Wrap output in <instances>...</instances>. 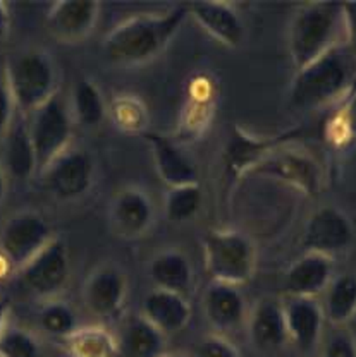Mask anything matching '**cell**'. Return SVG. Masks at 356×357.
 Wrapping results in <instances>:
<instances>
[{
	"mask_svg": "<svg viewBox=\"0 0 356 357\" xmlns=\"http://www.w3.org/2000/svg\"><path fill=\"white\" fill-rule=\"evenodd\" d=\"M172 357H177V356H172Z\"/></svg>",
	"mask_w": 356,
	"mask_h": 357,
	"instance_id": "obj_41",
	"label": "cell"
},
{
	"mask_svg": "<svg viewBox=\"0 0 356 357\" xmlns=\"http://www.w3.org/2000/svg\"><path fill=\"white\" fill-rule=\"evenodd\" d=\"M288 340L299 351L309 352L318 344L325 316L318 301L306 297H288L283 303Z\"/></svg>",
	"mask_w": 356,
	"mask_h": 357,
	"instance_id": "obj_18",
	"label": "cell"
},
{
	"mask_svg": "<svg viewBox=\"0 0 356 357\" xmlns=\"http://www.w3.org/2000/svg\"><path fill=\"white\" fill-rule=\"evenodd\" d=\"M6 191H7V178H6V172H3L2 165H0V204H2L3 198H6Z\"/></svg>",
	"mask_w": 356,
	"mask_h": 357,
	"instance_id": "obj_40",
	"label": "cell"
},
{
	"mask_svg": "<svg viewBox=\"0 0 356 357\" xmlns=\"http://www.w3.org/2000/svg\"><path fill=\"white\" fill-rule=\"evenodd\" d=\"M0 357H42L36 338L20 326L7 325L0 338Z\"/></svg>",
	"mask_w": 356,
	"mask_h": 357,
	"instance_id": "obj_31",
	"label": "cell"
},
{
	"mask_svg": "<svg viewBox=\"0 0 356 357\" xmlns=\"http://www.w3.org/2000/svg\"><path fill=\"white\" fill-rule=\"evenodd\" d=\"M114 119L116 124L121 126L124 131H140L142 132L147 112L138 98L135 96H119L114 102Z\"/></svg>",
	"mask_w": 356,
	"mask_h": 357,
	"instance_id": "obj_32",
	"label": "cell"
},
{
	"mask_svg": "<svg viewBox=\"0 0 356 357\" xmlns=\"http://www.w3.org/2000/svg\"><path fill=\"white\" fill-rule=\"evenodd\" d=\"M54 239L50 225L35 211L13 215L0 230V252L13 268L21 270Z\"/></svg>",
	"mask_w": 356,
	"mask_h": 357,
	"instance_id": "obj_8",
	"label": "cell"
},
{
	"mask_svg": "<svg viewBox=\"0 0 356 357\" xmlns=\"http://www.w3.org/2000/svg\"><path fill=\"white\" fill-rule=\"evenodd\" d=\"M355 230L350 218L336 206H322L311 213L303 232V251L334 259L353 244Z\"/></svg>",
	"mask_w": 356,
	"mask_h": 357,
	"instance_id": "obj_9",
	"label": "cell"
},
{
	"mask_svg": "<svg viewBox=\"0 0 356 357\" xmlns=\"http://www.w3.org/2000/svg\"><path fill=\"white\" fill-rule=\"evenodd\" d=\"M188 16V6L121 21L103 40V55L116 66H142L164 52Z\"/></svg>",
	"mask_w": 356,
	"mask_h": 357,
	"instance_id": "obj_1",
	"label": "cell"
},
{
	"mask_svg": "<svg viewBox=\"0 0 356 357\" xmlns=\"http://www.w3.org/2000/svg\"><path fill=\"white\" fill-rule=\"evenodd\" d=\"M251 340L262 351H276L288 342L283 303L263 299L253 307L250 318Z\"/></svg>",
	"mask_w": 356,
	"mask_h": 357,
	"instance_id": "obj_23",
	"label": "cell"
},
{
	"mask_svg": "<svg viewBox=\"0 0 356 357\" xmlns=\"http://www.w3.org/2000/svg\"><path fill=\"white\" fill-rule=\"evenodd\" d=\"M3 163L14 178H29L36 174V158L29 136L28 117L16 110L9 129L3 134Z\"/></svg>",
	"mask_w": 356,
	"mask_h": 357,
	"instance_id": "obj_21",
	"label": "cell"
},
{
	"mask_svg": "<svg viewBox=\"0 0 356 357\" xmlns=\"http://www.w3.org/2000/svg\"><path fill=\"white\" fill-rule=\"evenodd\" d=\"M250 174L277 178L306 196H317L320 192V169L311 156L302 151L277 148L276 151L265 156Z\"/></svg>",
	"mask_w": 356,
	"mask_h": 357,
	"instance_id": "obj_11",
	"label": "cell"
},
{
	"mask_svg": "<svg viewBox=\"0 0 356 357\" xmlns=\"http://www.w3.org/2000/svg\"><path fill=\"white\" fill-rule=\"evenodd\" d=\"M151 282L155 289L169 290V292L186 296L193 287V266L186 255L176 249L162 251L151 259L150 268H148Z\"/></svg>",
	"mask_w": 356,
	"mask_h": 357,
	"instance_id": "obj_22",
	"label": "cell"
},
{
	"mask_svg": "<svg viewBox=\"0 0 356 357\" xmlns=\"http://www.w3.org/2000/svg\"><path fill=\"white\" fill-rule=\"evenodd\" d=\"M71 115L73 121L87 129L98 128L105 117V102H103L102 91L91 79H80L74 86L71 100Z\"/></svg>",
	"mask_w": 356,
	"mask_h": 357,
	"instance_id": "obj_27",
	"label": "cell"
},
{
	"mask_svg": "<svg viewBox=\"0 0 356 357\" xmlns=\"http://www.w3.org/2000/svg\"><path fill=\"white\" fill-rule=\"evenodd\" d=\"M29 136L36 158V174L71 148L73 115L61 93L52 96L38 110L28 115Z\"/></svg>",
	"mask_w": 356,
	"mask_h": 357,
	"instance_id": "obj_6",
	"label": "cell"
},
{
	"mask_svg": "<svg viewBox=\"0 0 356 357\" xmlns=\"http://www.w3.org/2000/svg\"><path fill=\"white\" fill-rule=\"evenodd\" d=\"M7 314H9V303L6 299H0V338L7 328Z\"/></svg>",
	"mask_w": 356,
	"mask_h": 357,
	"instance_id": "obj_39",
	"label": "cell"
},
{
	"mask_svg": "<svg viewBox=\"0 0 356 357\" xmlns=\"http://www.w3.org/2000/svg\"><path fill=\"white\" fill-rule=\"evenodd\" d=\"M119 357H162L165 335L140 316H131L117 338Z\"/></svg>",
	"mask_w": 356,
	"mask_h": 357,
	"instance_id": "obj_24",
	"label": "cell"
},
{
	"mask_svg": "<svg viewBox=\"0 0 356 357\" xmlns=\"http://www.w3.org/2000/svg\"><path fill=\"white\" fill-rule=\"evenodd\" d=\"M40 176L47 189L61 201L77 199L91 188L95 163L91 156L77 148H69L50 163Z\"/></svg>",
	"mask_w": 356,
	"mask_h": 357,
	"instance_id": "obj_10",
	"label": "cell"
},
{
	"mask_svg": "<svg viewBox=\"0 0 356 357\" xmlns=\"http://www.w3.org/2000/svg\"><path fill=\"white\" fill-rule=\"evenodd\" d=\"M325 321L339 328L356 318V273L334 275L324 292Z\"/></svg>",
	"mask_w": 356,
	"mask_h": 357,
	"instance_id": "obj_26",
	"label": "cell"
},
{
	"mask_svg": "<svg viewBox=\"0 0 356 357\" xmlns=\"http://www.w3.org/2000/svg\"><path fill=\"white\" fill-rule=\"evenodd\" d=\"M190 357H241V354L228 338L209 335L193 347Z\"/></svg>",
	"mask_w": 356,
	"mask_h": 357,
	"instance_id": "obj_34",
	"label": "cell"
},
{
	"mask_svg": "<svg viewBox=\"0 0 356 357\" xmlns=\"http://www.w3.org/2000/svg\"><path fill=\"white\" fill-rule=\"evenodd\" d=\"M341 17H343V36L341 40L348 50L356 57V0L341 2Z\"/></svg>",
	"mask_w": 356,
	"mask_h": 357,
	"instance_id": "obj_36",
	"label": "cell"
},
{
	"mask_svg": "<svg viewBox=\"0 0 356 357\" xmlns=\"http://www.w3.org/2000/svg\"><path fill=\"white\" fill-rule=\"evenodd\" d=\"M40 328L55 338H68L76 326V314L62 301H48L38 314Z\"/></svg>",
	"mask_w": 356,
	"mask_h": 357,
	"instance_id": "obj_30",
	"label": "cell"
},
{
	"mask_svg": "<svg viewBox=\"0 0 356 357\" xmlns=\"http://www.w3.org/2000/svg\"><path fill=\"white\" fill-rule=\"evenodd\" d=\"M110 223L117 236L136 239L154 223V204L140 188L121 189L110 203Z\"/></svg>",
	"mask_w": 356,
	"mask_h": 357,
	"instance_id": "obj_15",
	"label": "cell"
},
{
	"mask_svg": "<svg viewBox=\"0 0 356 357\" xmlns=\"http://www.w3.org/2000/svg\"><path fill=\"white\" fill-rule=\"evenodd\" d=\"M69 270L68 244L54 237L31 261L21 268L20 284L35 297L52 299L68 284Z\"/></svg>",
	"mask_w": 356,
	"mask_h": 357,
	"instance_id": "obj_7",
	"label": "cell"
},
{
	"mask_svg": "<svg viewBox=\"0 0 356 357\" xmlns=\"http://www.w3.org/2000/svg\"><path fill=\"white\" fill-rule=\"evenodd\" d=\"M332 122H336L331 134L332 139H356V93Z\"/></svg>",
	"mask_w": 356,
	"mask_h": 357,
	"instance_id": "obj_35",
	"label": "cell"
},
{
	"mask_svg": "<svg viewBox=\"0 0 356 357\" xmlns=\"http://www.w3.org/2000/svg\"><path fill=\"white\" fill-rule=\"evenodd\" d=\"M203 258L212 282L239 287L255 275L257 245L239 230H214L203 241Z\"/></svg>",
	"mask_w": 356,
	"mask_h": 357,
	"instance_id": "obj_5",
	"label": "cell"
},
{
	"mask_svg": "<svg viewBox=\"0 0 356 357\" xmlns=\"http://www.w3.org/2000/svg\"><path fill=\"white\" fill-rule=\"evenodd\" d=\"M207 321L218 332H231L246 318V301L235 285L212 282L203 296Z\"/></svg>",
	"mask_w": 356,
	"mask_h": 357,
	"instance_id": "obj_20",
	"label": "cell"
},
{
	"mask_svg": "<svg viewBox=\"0 0 356 357\" xmlns=\"http://www.w3.org/2000/svg\"><path fill=\"white\" fill-rule=\"evenodd\" d=\"M3 77L14 107L26 117L59 93V73L54 59L40 48L10 55Z\"/></svg>",
	"mask_w": 356,
	"mask_h": 357,
	"instance_id": "obj_4",
	"label": "cell"
},
{
	"mask_svg": "<svg viewBox=\"0 0 356 357\" xmlns=\"http://www.w3.org/2000/svg\"><path fill=\"white\" fill-rule=\"evenodd\" d=\"M339 31L343 33L341 2L318 0L303 3L288 29V50L295 69L310 66L334 45L341 43L337 40Z\"/></svg>",
	"mask_w": 356,
	"mask_h": 357,
	"instance_id": "obj_3",
	"label": "cell"
},
{
	"mask_svg": "<svg viewBox=\"0 0 356 357\" xmlns=\"http://www.w3.org/2000/svg\"><path fill=\"white\" fill-rule=\"evenodd\" d=\"M322 357H356V338L344 326L334 328L324 342Z\"/></svg>",
	"mask_w": 356,
	"mask_h": 357,
	"instance_id": "obj_33",
	"label": "cell"
},
{
	"mask_svg": "<svg viewBox=\"0 0 356 357\" xmlns=\"http://www.w3.org/2000/svg\"><path fill=\"white\" fill-rule=\"evenodd\" d=\"M279 139H258L251 137L250 134L241 132L236 129L229 139L228 148H225V163H228V172L232 176H239L243 172H251L265 156L279 148Z\"/></svg>",
	"mask_w": 356,
	"mask_h": 357,
	"instance_id": "obj_25",
	"label": "cell"
},
{
	"mask_svg": "<svg viewBox=\"0 0 356 357\" xmlns=\"http://www.w3.org/2000/svg\"><path fill=\"white\" fill-rule=\"evenodd\" d=\"M203 203V192L200 184L169 188L165 192L164 211L169 222L183 223L198 215Z\"/></svg>",
	"mask_w": 356,
	"mask_h": 357,
	"instance_id": "obj_29",
	"label": "cell"
},
{
	"mask_svg": "<svg viewBox=\"0 0 356 357\" xmlns=\"http://www.w3.org/2000/svg\"><path fill=\"white\" fill-rule=\"evenodd\" d=\"M14 115H16V107H14L13 96L7 88L6 77L0 76V137H3V134L7 132Z\"/></svg>",
	"mask_w": 356,
	"mask_h": 357,
	"instance_id": "obj_37",
	"label": "cell"
},
{
	"mask_svg": "<svg viewBox=\"0 0 356 357\" xmlns=\"http://www.w3.org/2000/svg\"><path fill=\"white\" fill-rule=\"evenodd\" d=\"M98 17L100 3L95 0H59L48 7L45 28L59 42L77 43L91 35Z\"/></svg>",
	"mask_w": 356,
	"mask_h": 357,
	"instance_id": "obj_12",
	"label": "cell"
},
{
	"mask_svg": "<svg viewBox=\"0 0 356 357\" xmlns=\"http://www.w3.org/2000/svg\"><path fill=\"white\" fill-rule=\"evenodd\" d=\"M9 29H10L9 7H7L6 2L0 0V43L6 42L7 35H9Z\"/></svg>",
	"mask_w": 356,
	"mask_h": 357,
	"instance_id": "obj_38",
	"label": "cell"
},
{
	"mask_svg": "<svg viewBox=\"0 0 356 357\" xmlns=\"http://www.w3.org/2000/svg\"><path fill=\"white\" fill-rule=\"evenodd\" d=\"M356 89V57L343 42L296 70L289 88V103L298 112H313L332 105Z\"/></svg>",
	"mask_w": 356,
	"mask_h": 357,
	"instance_id": "obj_2",
	"label": "cell"
},
{
	"mask_svg": "<svg viewBox=\"0 0 356 357\" xmlns=\"http://www.w3.org/2000/svg\"><path fill=\"white\" fill-rule=\"evenodd\" d=\"M154 156L155 169L167 188L198 184V170L191 158L170 137L157 132H143Z\"/></svg>",
	"mask_w": 356,
	"mask_h": 357,
	"instance_id": "obj_17",
	"label": "cell"
},
{
	"mask_svg": "<svg viewBox=\"0 0 356 357\" xmlns=\"http://www.w3.org/2000/svg\"><path fill=\"white\" fill-rule=\"evenodd\" d=\"M66 344L74 357H119L117 338L102 326L76 328Z\"/></svg>",
	"mask_w": 356,
	"mask_h": 357,
	"instance_id": "obj_28",
	"label": "cell"
},
{
	"mask_svg": "<svg viewBox=\"0 0 356 357\" xmlns=\"http://www.w3.org/2000/svg\"><path fill=\"white\" fill-rule=\"evenodd\" d=\"M188 14L200 24V28L224 47L236 48L244 40V24L231 2L198 0L186 3Z\"/></svg>",
	"mask_w": 356,
	"mask_h": 357,
	"instance_id": "obj_14",
	"label": "cell"
},
{
	"mask_svg": "<svg viewBox=\"0 0 356 357\" xmlns=\"http://www.w3.org/2000/svg\"><path fill=\"white\" fill-rule=\"evenodd\" d=\"M334 278V259L327 256L303 252L285 270L284 290L288 297H306L315 299L324 294Z\"/></svg>",
	"mask_w": 356,
	"mask_h": 357,
	"instance_id": "obj_16",
	"label": "cell"
},
{
	"mask_svg": "<svg viewBox=\"0 0 356 357\" xmlns=\"http://www.w3.org/2000/svg\"><path fill=\"white\" fill-rule=\"evenodd\" d=\"M142 316L167 337L186 328L191 321V306L186 296L154 289L144 296Z\"/></svg>",
	"mask_w": 356,
	"mask_h": 357,
	"instance_id": "obj_19",
	"label": "cell"
},
{
	"mask_svg": "<svg viewBox=\"0 0 356 357\" xmlns=\"http://www.w3.org/2000/svg\"><path fill=\"white\" fill-rule=\"evenodd\" d=\"M128 278L114 265H102L90 273L83 285V301L91 314L112 319L124 310Z\"/></svg>",
	"mask_w": 356,
	"mask_h": 357,
	"instance_id": "obj_13",
	"label": "cell"
}]
</instances>
